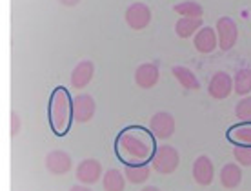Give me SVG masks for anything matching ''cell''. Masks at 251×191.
I'll use <instances>...</instances> for the list:
<instances>
[{"label":"cell","mask_w":251,"mask_h":191,"mask_svg":"<svg viewBox=\"0 0 251 191\" xmlns=\"http://www.w3.org/2000/svg\"><path fill=\"white\" fill-rule=\"evenodd\" d=\"M135 82L138 88L142 89H151L158 82V68L155 64H140L135 71Z\"/></svg>","instance_id":"cell-14"},{"label":"cell","mask_w":251,"mask_h":191,"mask_svg":"<svg viewBox=\"0 0 251 191\" xmlns=\"http://www.w3.org/2000/svg\"><path fill=\"white\" fill-rule=\"evenodd\" d=\"M46 167L53 175H66L71 169V157L66 151L55 149V151L48 153V157H46Z\"/></svg>","instance_id":"cell-12"},{"label":"cell","mask_w":251,"mask_h":191,"mask_svg":"<svg viewBox=\"0 0 251 191\" xmlns=\"http://www.w3.org/2000/svg\"><path fill=\"white\" fill-rule=\"evenodd\" d=\"M150 127L157 139H170L175 133V119L166 111H158L151 117Z\"/></svg>","instance_id":"cell-8"},{"label":"cell","mask_w":251,"mask_h":191,"mask_svg":"<svg viewBox=\"0 0 251 191\" xmlns=\"http://www.w3.org/2000/svg\"><path fill=\"white\" fill-rule=\"evenodd\" d=\"M233 91L237 95H248L251 91V70L250 68H242L235 73L233 78Z\"/></svg>","instance_id":"cell-19"},{"label":"cell","mask_w":251,"mask_h":191,"mask_svg":"<svg viewBox=\"0 0 251 191\" xmlns=\"http://www.w3.org/2000/svg\"><path fill=\"white\" fill-rule=\"evenodd\" d=\"M102 184L106 191H124L126 188V175L119 169H107L102 177Z\"/></svg>","instance_id":"cell-18"},{"label":"cell","mask_w":251,"mask_h":191,"mask_svg":"<svg viewBox=\"0 0 251 191\" xmlns=\"http://www.w3.org/2000/svg\"><path fill=\"white\" fill-rule=\"evenodd\" d=\"M102 177V166L99 160L95 159H86L82 160L78 167H76V178L80 180L82 184H95V182H99Z\"/></svg>","instance_id":"cell-10"},{"label":"cell","mask_w":251,"mask_h":191,"mask_svg":"<svg viewBox=\"0 0 251 191\" xmlns=\"http://www.w3.org/2000/svg\"><path fill=\"white\" fill-rule=\"evenodd\" d=\"M126 24L135 31H142L151 24V9L142 2H135L126 9Z\"/></svg>","instance_id":"cell-5"},{"label":"cell","mask_w":251,"mask_h":191,"mask_svg":"<svg viewBox=\"0 0 251 191\" xmlns=\"http://www.w3.org/2000/svg\"><path fill=\"white\" fill-rule=\"evenodd\" d=\"M58 2H60V4H62V6H68V7H71V6H76V4H78V2H80V0H58Z\"/></svg>","instance_id":"cell-26"},{"label":"cell","mask_w":251,"mask_h":191,"mask_svg":"<svg viewBox=\"0 0 251 191\" xmlns=\"http://www.w3.org/2000/svg\"><path fill=\"white\" fill-rule=\"evenodd\" d=\"M95 111H97V104H95L91 95H76L73 98V120L76 122H88L93 119Z\"/></svg>","instance_id":"cell-7"},{"label":"cell","mask_w":251,"mask_h":191,"mask_svg":"<svg viewBox=\"0 0 251 191\" xmlns=\"http://www.w3.org/2000/svg\"><path fill=\"white\" fill-rule=\"evenodd\" d=\"M175 13H178L180 17H202V6L199 2H195V0H186V2H180V4H176L173 6Z\"/></svg>","instance_id":"cell-22"},{"label":"cell","mask_w":251,"mask_h":191,"mask_svg":"<svg viewBox=\"0 0 251 191\" xmlns=\"http://www.w3.org/2000/svg\"><path fill=\"white\" fill-rule=\"evenodd\" d=\"M242 182V169L239 164H226L220 169V184L227 188V190H235L239 188Z\"/></svg>","instance_id":"cell-15"},{"label":"cell","mask_w":251,"mask_h":191,"mask_svg":"<svg viewBox=\"0 0 251 191\" xmlns=\"http://www.w3.org/2000/svg\"><path fill=\"white\" fill-rule=\"evenodd\" d=\"M50 119L57 135H64L69 129L73 119V100L69 98V93L64 88H57L51 95Z\"/></svg>","instance_id":"cell-1"},{"label":"cell","mask_w":251,"mask_h":191,"mask_svg":"<svg viewBox=\"0 0 251 191\" xmlns=\"http://www.w3.org/2000/svg\"><path fill=\"white\" fill-rule=\"evenodd\" d=\"M235 115L240 120H251V96H246L235 106Z\"/></svg>","instance_id":"cell-23"},{"label":"cell","mask_w":251,"mask_h":191,"mask_svg":"<svg viewBox=\"0 0 251 191\" xmlns=\"http://www.w3.org/2000/svg\"><path fill=\"white\" fill-rule=\"evenodd\" d=\"M142 191H160V190H158L157 186H146V188Z\"/></svg>","instance_id":"cell-28"},{"label":"cell","mask_w":251,"mask_h":191,"mask_svg":"<svg viewBox=\"0 0 251 191\" xmlns=\"http://www.w3.org/2000/svg\"><path fill=\"white\" fill-rule=\"evenodd\" d=\"M233 157L240 166H251V146H237L233 149Z\"/></svg>","instance_id":"cell-24"},{"label":"cell","mask_w":251,"mask_h":191,"mask_svg":"<svg viewBox=\"0 0 251 191\" xmlns=\"http://www.w3.org/2000/svg\"><path fill=\"white\" fill-rule=\"evenodd\" d=\"M202 27V17H182L176 20L175 33L180 38H189Z\"/></svg>","instance_id":"cell-16"},{"label":"cell","mask_w":251,"mask_h":191,"mask_svg":"<svg viewBox=\"0 0 251 191\" xmlns=\"http://www.w3.org/2000/svg\"><path fill=\"white\" fill-rule=\"evenodd\" d=\"M207 91L209 95L217 98V100H224L231 95L233 91V78L227 75L226 71H217L211 80H209V86H207Z\"/></svg>","instance_id":"cell-6"},{"label":"cell","mask_w":251,"mask_h":191,"mask_svg":"<svg viewBox=\"0 0 251 191\" xmlns=\"http://www.w3.org/2000/svg\"><path fill=\"white\" fill-rule=\"evenodd\" d=\"M217 37H219V48L222 51H229L233 46L237 44L239 38V27L235 24V20L229 17H220L217 20Z\"/></svg>","instance_id":"cell-4"},{"label":"cell","mask_w":251,"mask_h":191,"mask_svg":"<svg viewBox=\"0 0 251 191\" xmlns=\"http://www.w3.org/2000/svg\"><path fill=\"white\" fill-rule=\"evenodd\" d=\"M178 162H180V155L170 144L158 146L155 155H153V159H151L153 169L157 173H160V175H171L178 167Z\"/></svg>","instance_id":"cell-3"},{"label":"cell","mask_w":251,"mask_h":191,"mask_svg":"<svg viewBox=\"0 0 251 191\" xmlns=\"http://www.w3.org/2000/svg\"><path fill=\"white\" fill-rule=\"evenodd\" d=\"M95 75V64L91 60H82L71 71V86L75 89L86 88Z\"/></svg>","instance_id":"cell-13"},{"label":"cell","mask_w":251,"mask_h":191,"mask_svg":"<svg viewBox=\"0 0 251 191\" xmlns=\"http://www.w3.org/2000/svg\"><path fill=\"white\" fill-rule=\"evenodd\" d=\"M229 139L237 142V146H251V124H242L229 129Z\"/></svg>","instance_id":"cell-21"},{"label":"cell","mask_w":251,"mask_h":191,"mask_svg":"<svg viewBox=\"0 0 251 191\" xmlns=\"http://www.w3.org/2000/svg\"><path fill=\"white\" fill-rule=\"evenodd\" d=\"M193 178L197 184L209 186L215 178V166L207 155H201L193 162Z\"/></svg>","instance_id":"cell-9"},{"label":"cell","mask_w":251,"mask_h":191,"mask_svg":"<svg viewBox=\"0 0 251 191\" xmlns=\"http://www.w3.org/2000/svg\"><path fill=\"white\" fill-rule=\"evenodd\" d=\"M173 75H175V78L178 80V84H180L182 88L191 89V91L201 89V82H199L197 75H195L191 70H188V68H184V66H175V68H173Z\"/></svg>","instance_id":"cell-17"},{"label":"cell","mask_w":251,"mask_h":191,"mask_svg":"<svg viewBox=\"0 0 251 191\" xmlns=\"http://www.w3.org/2000/svg\"><path fill=\"white\" fill-rule=\"evenodd\" d=\"M151 140L142 129H126L119 137V151L129 160H146L151 157Z\"/></svg>","instance_id":"cell-2"},{"label":"cell","mask_w":251,"mask_h":191,"mask_svg":"<svg viewBox=\"0 0 251 191\" xmlns=\"http://www.w3.org/2000/svg\"><path fill=\"white\" fill-rule=\"evenodd\" d=\"M69 191H91V190H89L88 186H73Z\"/></svg>","instance_id":"cell-27"},{"label":"cell","mask_w":251,"mask_h":191,"mask_svg":"<svg viewBox=\"0 0 251 191\" xmlns=\"http://www.w3.org/2000/svg\"><path fill=\"white\" fill-rule=\"evenodd\" d=\"M193 46L195 49L199 51V53H213L215 48L219 46V37H217V29L213 27H201L197 35H195V40H193Z\"/></svg>","instance_id":"cell-11"},{"label":"cell","mask_w":251,"mask_h":191,"mask_svg":"<svg viewBox=\"0 0 251 191\" xmlns=\"http://www.w3.org/2000/svg\"><path fill=\"white\" fill-rule=\"evenodd\" d=\"M20 127H22V122H20V117L17 111H11V135L17 137L20 133Z\"/></svg>","instance_id":"cell-25"},{"label":"cell","mask_w":251,"mask_h":191,"mask_svg":"<svg viewBox=\"0 0 251 191\" xmlns=\"http://www.w3.org/2000/svg\"><path fill=\"white\" fill-rule=\"evenodd\" d=\"M124 175H126V180H129L131 184H142L148 180L150 177V166H127L124 169Z\"/></svg>","instance_id":"cell-20"}]
</instances>
